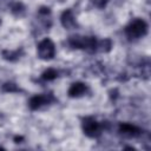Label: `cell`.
Returning <instances> with one entry per match:
<instances>
[{"instance_id": "6da1fadb", "label": "cell", "mask_w": 151, "mask_h": 151, "mask_svg": "<svg viewBox=\"0 0 151 151\" xmlns=\"http://www.w3.org/2000/svg\"><path fill=\"white\" fill-rule=\"evenodd\" d=\"M145 32H146V24L143 20H136L127 27V34L133 38L144 35Z\"/></svg>"}, {"instance_id": "7a4b0ae2", "label": "cell", "mask_w": 151, "mask_h": 151, "mask_svg": "<svg viewBox=\"0 0 151 151\" xmlns=\"http://www.w3.org/2000/svg\"><path fill=\"white\" fill-rule=\"evenodd\" d=\"M38 50L41 58H52V55L54 54V46L50 40H44L39 45Z\"/></svg>"}, {"instance_id": "3957f363", "label": "cell", "mask_w": 151, "mask_h": 151, "mask_svg": "<svg viewBox=\"0 0 151 151\" xmlns=\"http://www.w3.org/2000/svg\"><path fill=\"white\" fill-rule=\"evenodd\" d=\"M85 91V86L83 84H73L72 87L70 88V94L71 96H79Z\"/></svg>"}, {"instance_id": "277c9868", "label": "cell", "mask_w": 151, "mask_h": 151, "mask_svg": "<svg viewBox=\"0 0 151 151\" xmlns=\"http://www.w3.org/2000/svg\"><path fill=\"white\" fill-rule=\"evenodd\" d=\"M85 131H86V133H88V134H94L97 131H98V125L96 124V122H92L91 124H86V126H85Z\"/></svg>"}, {"instance_id": "5b68a950", "label": "cell", "mask_w": 151, "mask_h": 151, "mask_svg": "<svg viewBox=\"0 0 151 151\" xmlns=\"http://www.w3.org/2000/svg\"><path fill=\"white\" fill-rule=\"evenodd\" d=\"M41 101H42V98H41V97H37V98L32 99V101H31L32 107H37V106H39V105L41 104Z\"/></svg>"}, {"instance_id": "8992f818", "label": "cell", "mask_w": 151, "mask_h": 151, "mask_svg": "<svg viewBox=\"0 0 151 151\" xmlns=\"http://www.w3.org/2000/svg\"><path fill=\"white\" fill-rule=\"evenodd\" d=\"M54 76H55V73H54L53 71H48V72L45 73V78H47V79H51V78H53Z\"/></svg>"}]
</instances>
